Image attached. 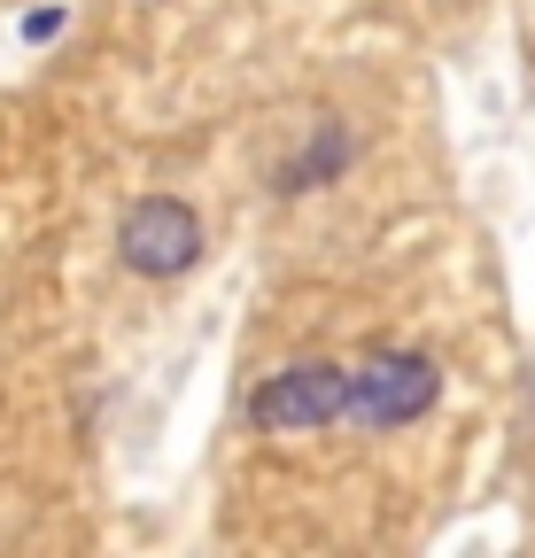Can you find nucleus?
I'll use <instances>...</instances> for the list:
<instances>
[{
	"mask_svg": "<svg viewBox=\"0 0 535 558\" xmlns=\"http://www.w3.org/2000/svg\"><path fill=\"white\" fill-rule=\"evenodd\" d=\"M342 163H350V124H318V140L280 171V194H311V186H326Z\"/></svg>",
	"mask_w": 535,
	"mask_h": 558,
	"instance_id": "4",
	"label": "nucleus"
},
{
	"mask_svg": "<svg viewBox=\"0 0 535 558\" xmlns=\"http://www.w3.org/2000/svg\"><path fill=\"white\" fill-rule=\"evenodd\" d=\"M194 256H203V218H194L179 194H148V202L124 209L117 264L132 279H179V271H194Z\"/></svg>",
	"mask_w": 535,
	"mask_h": 558,
	"instance_id": "2",
	"label": "nucleus"
},
{
	"mask_svg": "<svg viewBox=\"0 0 535 558\" xmlns=\"http://www.w3.org/2000/svg\"><path fill=\"white\" fill-rule=\"evenodd\" d=\"M248 418L264 435H311V427H333V418H350V365L333 357H303L288 373H272L256 388Z\"/></svg>",
	"mask_w": 535,
	"mask_h": 558,
	"instance_id": "3",
	"label": "nucleus"
},
{
	"mask_svg": "<svg viewBox=\"0 0 535 558\" xmlns=\"http://www.w3.org/2000/svg\"><path fill=\"white\" fill-rule=\"evenodd\" d=\"M442 396V365L420 357V349H373L365 365H350V418L365 435H396L427 418Z\"/></svg>",
	"mask_w": 535,
	"mask_h": 558,
	"instance_id": "1",
	"label": "nucleus"
}]
</instances>
